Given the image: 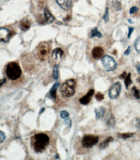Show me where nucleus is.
I'll return each instance as SVG.
<instances>
[{"label": "nucleus", "mask_w": 140, "mask_h": 160, "mask_svg": "<svg viewBox=\"0 0 140 160\" xmlns=\"http://www.w3.org/2000/svg\"><path fill=\"white\" fill-rule=\"evenodd\" d=\"M136 68H137V71L138 73L140 75V65L139 64H137V66H136Z\"/></svg>", "instance_id": "obj_35"}, {"label": "nucleus", "mask_w": 140, "mask_h": 160, "mask_svg": "<svg viewBox=\"0 0 140 160\" xmlns=\"http://www.w3.org/2000/svg\"><path fill=\"white\" fill-rule=\"evenodd\" d=\"M44 108H42L41 109V110H40V111H39V114H41L42 113V112H44Z\"/></svg>", "instance_id": "obj_38"}, {"label": "nucleus", "mask_w": 140, "mask_h": 160, "mask_svg": "<svg viewBox=\"0 0 140 160\" xmlns=\"http://www.w3.org/2000/svg\"><path fill=\"white\" fill-rule=\"evenodd\" d=\"M51 49L52 47L49 42L46 41L40 42L35 48V57L42 62L45 61L49 57Z\"/></svg>", "instance_id": "obj_3"}, {"label": "nucleus", "mask_w": 140, "mask_h": 160, "mask_svg": "<svg viewBox=\"0 0 140 160\" xmlns=\"http://www.w3.org/2000/svg\"><path fill=\"white\" fill-rule=\"evenodd\" d=\"M95 98L98 101H101L104 100V95L100 92H99L95 96Z\"/></svg>", "instance_id": "obj_26"}, {"label": "nucleus", "mask_w": 140, "mask_h": 160, "mask_svg": "<svg viewBox=\"0 0 140 160\" xmlns=\"http://www.w3.org/2000/svg\"><path fill=\"white\" fill-rule=\"evenodd\" d=\"M11 33L10 30L5 27L1 28L0 29V40L1 42L7 43L9 41Z\"/></svg>", "instance_id": "obj_8"}, {"label": "nucleus", "mask_w": 140, "mask_h": 160, "mask_svg": "<svg viewBox=\"0 0 140 160\" xmlns=\"http://www.w3.org/2000/svg\"><path fill=\"white\" fill-rule=\"evenodd\" d=\"M103 18L105 22L107 23L109 21V13H108V8H106L105 10V12L103 15Z\"/></svg>", "instance_id": "obj_25"}, {"label": "nucleus", "mask_w": 140, "mask_h": 160, "mask_svg": "<svg viewBox=\"0 0 140 160\" xmlns=\"http://www.w3.org/2000/svg\"><path fill=\"white\" fill-rule=\"evenodd\" d=\"M106 109L103 106H100L97 108L95 109L94 110L96 118L99 120H101L103 118L106 112Z\"/></svg>", "instance_id": "obj_14"}, {"label": "nucleus", "mask_w": 140, "mask_h": 160, "mask_svg": "<svg viewBox=\"0 0 140 160\" xmlns=\"http://www.w3.org/2000/svg\"><path fill=\"white\" fill-rule=\"evenodd\" d=\"M112 5H113V7L114 9L116 10V11H118L122 10V6H121V3L118 1H114L112 3Z\"/></svg>", "instance_id": "obj_23"}, {"label": "nucleus", "mask_w": 140, "mask_h": 160, "mask_svg": "<svg viewBox=\"0 0 140 160\" xmlns=\"http://www.w3.org/2000/svg\"><path fill=\"white\" fill-rule=\"evenodd\" d=\"M101 62L105 70L107 71H112L117 68V62L111 56L108 55L104 56L101 59Z\"/></svg>", "instance_id": "obj_6"}, {"label": "nucleus", "mask_w": 140, "mask_h": 160, "mask_svg": "<svg viewBox=\"0 0 140 160\" xmlns=\"http://www.w3.org/2000/svg\"><path fill=\"white\" fill-rule=\"evenodd\" d=\"M99 139L98 136L95 135H85L82 139V145L84 148L86 149L92 148L98 143Z\"/></svg>", "instance_id": "obj_5"}, {"label": "nucleus", "mask_w": 140, "mask_h": 160, "mask_svg": "<svg viewBox=\"0 0 140 160\" xmlns=\"http://www.w3.org/2000/svg\"><path fill=\"white\" fill-rule=\"evenodd\" d=\"M122 87V84L120 82L114 83L111 87L108 92L109 98L111 99L118 98L121 93Z\"/></svg>", "instance_id": "obj_7"}, {"label": "nucleus", "mask_w": 140, "mask_h": 160, "mask_svg": "<svg viewBox=\"0 0 140 160\" xmlns=\"http://www.w3.org/2000/svg\"><path fill=\"white\" fill-rule=\"evenodd\" d=\"M31 22L27 18H24L20 21L19 26L21 30L23 31H26L30 28Z\"/></svg>", "instance_id": "obj_10"}, {"label": "nucleus", "mask_w": 140, "mask_h": 160, "mask_svg": "<svg viewBox=\"0 0 140 160\" xmlns=\"http://www.w3.org/2000/svg\"><path fill=\"white\" fill-rule=\"evenodd\" d=\"M91 37L97 36V37L101 38L102 37V35L101 33L98 31V29L97 28H94L91 31Z\"/></svg>", "instance_id": "obj_22"}, {"label": "nucleus", "mask_w": 140, "mask_h": 160, "mask_svg": "<svg viewBox=\"0 0 140 160\" xmlns=\"http://www.w3.org/2000/svg\"><path fill=\"white\" fill-rule=\"evenodd\" d=\"M114 140V138L112 136H109V137H107L102 143L99 144V148L101 149H105L106 147H108L109 143L113 142Z\"/></svg>", "instance_id": "obj_16"}, {"label": "nucleus", "mask_w": 140, "mask_h": 160, "mask_svg": "<svg viewBox=\"0 0 140 160\" xmlns=\"http://www.w3.org/2000/svg\"><path fill=\"white\" fill-rule=\"evenodd\" d=\"M94 90L92 89L90 90L86 95L80 99V103L83 105H86L88 104L89 103L90 99H91L90 98L93 95V94H94Z\"/></svg>", "instance_id": "obj_11"}, {"label": "nucleus", "mask_w": 140, "mask_h": 160, "mask_svg": "<svg viewBox=\"0 0 140 160\" xmlns=\"http://www.w3.org/2000/svg\"><path fill=\"white\" fill-rule=\"evenodd\" d=\"M58 4L62 8L68 10L71 6L72 0H56Z\"/></svg>", "instance_id": "obj_13"}, {"label": "nucleus", "mask_w": 140, "mask_h": 160, "mask_svg": "<svg viewBox=\"0 0 140 160\" xmlns=\"http://www.w3.org/2000/svg\"><path fill=\"white\" fill-rule=\"evenodd\" d=\"M105 122L107 126L110 128H114L116 126V119L114 116L111 114H108L106 115L105 117Z\"/></svg>", "instance_id": "obj_12"}, {"label": "nucleus", "mask_w": 140, "mask_h": 160, "mask_svg": "<svg viewBox=\"0 0 140 160\" xmlns=\"http://www.w3.org/2000/svg\"><path fill=\"white\" fill-rule=\"evenodd\" d=\"M134 28L133 27H129V33H128V38H130L131 36L132 33L134 31Z\"/></svg>", "instance_id": "obj_31"}, {"label": "nucleus", "mask_w": 140, "mask_h": 160, "mask_svg": "<svg viewBox=\"0 0 140 160\" xmlns=\"http://www.w3.org/2000/svg\"><path fill=\"white\" fill-rule=\"evenodd\" d=\"M66 123H68L69 126H71V123H72L71 120L70 119V118H68V119H67L66 120Z\"/></svg>", "instance_id": "obj_36"}, {"label": "nucleus", "mask_w": 140, "mask_h": 160, "mask_svg": "<svg viewBox=\"0 0 140 160\" xmlns=\"http://www.w3.org/2000/svg\"><path fill=\"white\" fill-rule=\"evenodd\" d=\"M136 127L139 130H140V118H137V123L136 124Z\"/></svg>", "instance_id": "obj_33"}, {"label": "nucleus", "mask_w": 140, "mask_h": 160, "mask_svg": "<svg viewBox=\"0 0 140 160\" xmlns=\"http://www.w3.org/2000/svg\"><path fill=\"white\" fill-rule=\"evenodd\" d=\"M131 92L133 96L134 97L137 99H140V91L135 86H134L131 89Z\"/></svg>", "instance_id": "obj_20"}, {"label": "nucleus", "mask_w": 140, "mask_h": 160, "mask_svg": "<svg viewBox=\"0 0 140 160\" xmlns=\"http://www.w3.org/2000/svg\"><path fill=\"white\" fill-rule=\"evenodd\" d=\"M134 46L136 51L140 53V37H138L135 41Z\"/></svg>", "instance_id": "obj_24"}, {"label": "nucleus", "mask_w": 140, "mask_h": 160, "mask_svg": "<svg viewBox=\"0 0 140 160\" xmlns=\"http://www.w3.org/2000/svg\"><path fill=\"white\" fill-rule=\"evenodd\" d=\"M5 73L9 80L16 81L21 77L22 71L18 62H12L8 63L5 67Z\"/></svg>", "instance_id": "obj_2"}, {"label": "nucleus", "mask_w": 140, "mask_h": 160, "mask_svg": "<svg viewBox=\"0 0 140 160\" xmlns=\"http://www.w3.org/2000/svg\"><path fill=\"white\" fill-rule=\"evenodd\" d=\"M139 9L138 7L134 6L131 8L130 10V14H132L137 12L139 10Z\"/></svg>", "instance_id": "obj_28"}, {"label": "nucleus", "mask_w": 140, "mask_h": 160, "mask_svg": "<svg viewBox=\"0 0 140 160\" xmlns=\"http://www.w3.org/2000/svg\"><path fill=\"white\" fill-rule=\"evenodd\" d=\"M59 85H60V84L59 83L54 84L52 88L50 90V92H49L50 96L52 97V98L54 99H56V98H57V89L58 88Z\"/></svg>", "instance_id": "obj_18"}, {"label": "nucleus", "mask_w": 140, "mask_h": 160, "mask_svg": "<svg viewBox=\"0 0 140 160\" xmlns=\"http://www.w3.org/2000/svg\"><path fill=\"white\" fill-rule=\"evenodd\" d=\"M58 66L56 65L54 67V71H53V76L55 80H57L58 79Z\"/></svg>", "instance_id": "obj_27"}, {"label": "nucleus", "mask_w": 140, "mask_h": 160, "mask_svg": "<svg viewBox=\"0 0 140 160\" xmlns=\"http://www.w3.org/2000/svg\"><path fill=\"white\" fill-rule=\"evenodd\" d=\"M125 84L126 85V89H128L129 87L132 84V81L131 80V73H129L128 75L126 76L125 80Z\"/></svg>", "instance_id": "obj_21"}, {"label": "nucleus", "mask_w": 140, "mask_h": 160, "mask_svg": "<svg viewBox=\"0 0 140 160\" xmlns=\"http://www.w3.org/2000/svg\"><path fill=\"white\" fill-rule=\"evenodd\" d=\"M76 82L72 79H69L62 85L60 89V92L63 97H70L74 94Z\"/></svg>", "instance_id": "obj_4"}, {"label": "nucleus", "mask_w": 140, "mask_h": 160, "mask_svg": "<svg viewBox=\"0 0 140 160\" xmlns=\"http://www.w3.org/2000/svg\"><path fill=\"white\" fill-rule=\"evenodd\" d=\"M126 75H127V73H126V72H124L120 76L119 78L121 79H124L125 78H126Z\"/></svg>", "instance_id": "obj_34"}, {"label": "nucleus", "mask_w": 140, "mask_h": 160, "mask_svg": "<svg viewBox=\"0 0 140 160\" xmlns=\"http://www.w3.org/2000/svg\"><path fill=\"white\" fill-rule=\"evenodd\" d=\"M1 143H2L5 140L6 138V135L5 133L2 131H1Z\"/></svg>", "instance_id": "obj_30"}, {"label": "nucleus", "mask_w": 140, "mask_h": 160, "mask_svg": "<svg viewBox=\"0 0 140 160\" xmlns=\"http://www.w3.org/2000/svg\"><path fill=\"white\" fill-rule=\"evenodd\" d=\"M44 18L45 21L48 24L52 23L54 19V17L51 14V13L49 11V10L47 8H45L44 9Z\"/></svg>", "instance_id": "obj_15"}, {"label": "nucleus", "mask_w": 140, "mask_h": 160, "mask_svg": "<svg viewBox=\"0 0 140 160\" xmlns=\"http://www.w3.org/2000/svg\"><path fill=\"white\" fill-rule=\"evenodd\" d=\"M63 54V51L60 48H57L54 49L53 52H52V57L55 60L58 59V57L62 58V56Z\"/></svg>", "instance_id": "obj_17"}, {"label": "nucleus", "mask_w": 140, "mask_h": 160, "mask_svg": "<svg viewBox=\"0 0 140 160\" xmlns=\"http://www.w3.org/2000/svg\"></svg>", "instance_id": "obj_39"}, {"label": "nucleus", "mask_w": 140, "mask_h": 160, "mask_svg": "<svg viewBox=\"0 0 140 160\" xmlns=\"http://www.w3.org/2000/svg\"><path fill=\"white\" fill-rule=\"evenodd\" d=\"M131 52V47L130 46H129L128 47V49L127 50L124 52V55H126V56H128L130 54Z\"/></svg>", "instance_id": "obj_32"}, {"label": "nucleus", "mask_w": 140, "mask_h": 160, "mask_svg": "<svg viewBox=\"0 0 140 160\" xmlns=\"http://www.w3.org/2000/svg\"><path fill=\"white\" fill-rule=\"evenodd\" d=\"M61 117L62 118H65L66 117H68L69 116V113L68 112L66 111H62L61 112Z\"/></svg>", "instance_id": "obj_29"}, {"label": "nucleus", "mask_w": 140, "mask_h": 160, "mask_svg": "<svg viewBox=\"0 0 140 160\" xmlns=\"http://www.w3.org/2000/svg\"><path fill=\"white\" fill-rule=\"evenodd\" d=\"M104 51L102 47L97 46L94 47L91 51V55L92 58L96 60H99L103 57Z\"/></svg>", "instance_id": "obj_9"}, {"label": "nucleus", "mask_w": 140, "mask_h": 160, "mask_svg": "<svg viewBox=\"0 0 140 160\" xmlns=\"http://www.w3.org/2000/svg\"><path fill=\"white\" fill-rule=\"evenodd\" d=\"M128 22L130 23V24H133V21L131 19H128Z\"/></svg>", "instance_id": "obj_37"}, {"label": "nucleus", "mask_w": 140, "mask_h": 160, "mask_svg": "<svg viewBox=\"0 0 140 160\" xmlns=\"http://www.w3.org/2000/svg\"><path fill=\"white\" fill-rule=\"evenodd\" d=\"M50 138L47 134L39 133L32 136L31 145L36 152L41 153L49 146Z\"/></svg>", "instance_id": "obj_1"}, {"label": "nucleus", "mask_w": 140, "mask_h": 160, "mask_svg": "<svg viewBox=\"0 0 140 160\" xmlns=\"http://www.w3.org/2000/svg\"><path fill=\"white\" fill-rule=\"evenodd\" d=\"M134 133H118L117 136L118 138L121 139H128V138H132L134 136Z\"/></svg>", "instance_id": "obj_19"}]
</instances>
